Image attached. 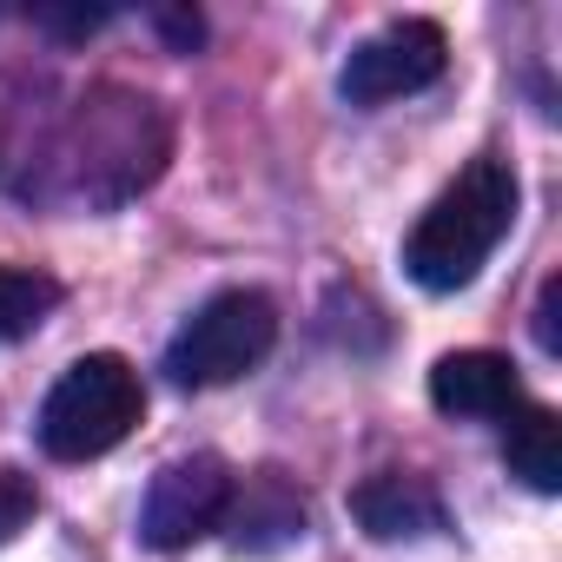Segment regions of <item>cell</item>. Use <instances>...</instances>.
<instances>
[{"label":"cell","instance_id":"cell-8","mask_svg":"<svg viewBox=\"0 0 562 562\" xmlns=\"http://www.w3.org/2000/svg\"><path fill=\"white\" fill-rule=\"evenodd\" d=\"M351 516H358L364 536H378V542H411V536L443 529V496H437L424 476L384 470V476H364V483L351 490Z\"/></svg>","mask_w":562,"mask_h":562},{"label":"cell","instance_id":"cell-4","mask_svg":"<svg viewBox=\"0 0 562 562\" xmlns=\"http://www.w3.org/2000/svg\"><path fill=\"white\" fill-rule=\"evenodd\" d=\"M271 345H278V305L265 292H218L166 345V378L186 384V391L238 384L245 371L265 364Z\"/></svg>","mask_w":562,"mask_h":562},{"label":"cell","instance_id":"cell-1","mask_svg":"<svg viewBox=\"0 0 562 562\" xmlns=\"http://www.w3.org/2000/svg\"><path fill=\"white\" fill-rule=\"evenodd\" d=\"M172 126L146 93L126 87H93L54 133V146L41 153V166H54L60 192L80 205H120L133 192H146L166 166ZM47 179V192H54Z\"/></svg>","mask_w":562,"mask_h":562},{"label":"cell","instance_id":"cell-13","mask_svg":"<svg viewBox=\"0 0 562 562\" xmlns=\"http://www.w3.org/2000/svg\"><path fill=\"white\" fill-rule=\"evenodd\" d=\"M34 509H41L34 483H27L21 470H8V463H0V542H14V536L34 522Z\"/></svg>","mask_w":562,"mask_h":562},{"label":"cell","instance_id":"cell-9","mask_svg":"<svg viewBox=\"0 0 562 562\" xmlns=\"http://www.w3.org/2000/svg\"><path fill=\"white\" fill-rule=\"evenodd\" d=\"M503 457H509V470L536 490V496H555L562 490V443H555V411H542V404H522L516 417H509V430H503Z\"/></svg>","mask_w":562,"mask_h":562},{"label":"cell","instance_id":"cell-5","mask_svg":"<svg viewBox=\"0 0 562 562\" xmlns=\"http://www.w3.org/2000/svg\"><path fill=\"white\" fill-rule=\"evenodd\" d=\"M450 41L437 21H391L384 34H371L364 47H351L345 60V100L351 106H391L404 93H424L443 80Z\"/></svg>","mask_w":562,"mask_h":562},{"label":"cell","instance_id":"cell-15","mask_svg":"<svg viewBox=\"0 0 562 562\" xmlns=\"http://www.w3.org/2000/svg\"><path fill=\"white\" fill-rule=\"evenodd\" d=\"M153 21H159V27L172 34V47H179V54H192V47L205 41V27H199V14H153Z\"/></svg>","mask_w":562,"mask_h":562},{"label":"cell","instance_id":"cell-14","mask_svg":"<svg viewBox=\"0 0 562 562\" xmlns=\"http://www.w3.org/2000/svg\"><path fill=\"white\" fill-rule=\"evenodd\" d=\"M555 312H562V278H549L542 285V305H536V345L555 358L562 351V331H555Z\"/></svg>","mask_w":562,"mask_h":562},{"label":"cell","instance_id":"cell-10","mask_svg":"<svg viewBox=\"0 0 562 562\" xmlns=\"http://www.w3.org/2000/svg\"><path fill=\"white\" fill-rule=\"evenodd\" d=\"M225 516L238 522V549H271V542H292L305 529V503L285 490V476H258L245 490V503L232 490V509Z\"/></svg>","mask_w":562,"mask_h":562},{"label":"cell","instance_id":"cell-7","mask_svg":"<svg viewBox=\"0 0 562 562\" xmlns=\"http://www.w3.org/2000/svg\"><path fill=\"white\" fill-rule=\"evenodd\" d=\"M430 404L443 417H516L522 378L503 351H450L430 371Z\"/></svg>","mask_w":562,"mask_h":562},{"label":"cell","instance_id":"cell-3","mask_svg":"<svg viewBox=\"0 0 562 562\" xmlns=\"http://www.w3.org/2000/svg\"><path fill=\"white\" fill-rule=\"evenodd\" d=\"M146 411V391H139V371L113 351H93L80 364H67V378L47 391L41 404V450L60 457V463H87V457H106L113 443L133 437Z\"/></svg>","mask_w":562,"mask_h":562},{"label":"cell","instance_id":"cell-12","mask_svg":"<svg viewBox=\"0 0 562 562\" xmlns=\"http://www.w3.org/2000/svg\"><path fill=\"white\" fill-rule=\"evenodd\" d=\"M27 21L41 34H54V41H87V34H100L113 21V8H27Z\"/></svg>","mask_w":562,"mask_h":562},{"label":"cell","instance_id":"cell-11","mask_svg":"<svg viewBox=\"0 0 562 562\" xmlns=\"http://www.w3.org/2000/svg\"><path fill=\"white\" fill-rule=\"evenodd\" d=\"M60 305V285L47 271H27V265H0V345H14L27 331H41Z\"/></svg>","mask_w":562,"mask_h":562},{"label":"cell","instance_id":"cell-2","mask_svg":"<svg viewBox=\"0 0 562 562\" xmlns=\"http://www.w3.org/2000/svg\"><path fill=\"white\" fill-rule=\"evenodd\" d=\"M516 199H522V186H516V172L503 159H470L437 192V205L411 225L404 271L424 292H463L490 265V251L503 245V232L516 225Z\"/></svg>","mask_w":562,"mask_h":562},{"label":"cell","instance_id":"cell-6","mask_svg":"<svg viewBox=\"0 0 562 562\" xmlns=\"http://www.w3.org/2000/svg\"><path fill=\"white\" fill-rule=\"evenodd\" d=\"M232 509V470L218 457H179L153 476L146 503H139V542L146 549H186L199 536H212Z\"/></svg>","mask_w":562,"mask_h":562}]
</instances>
